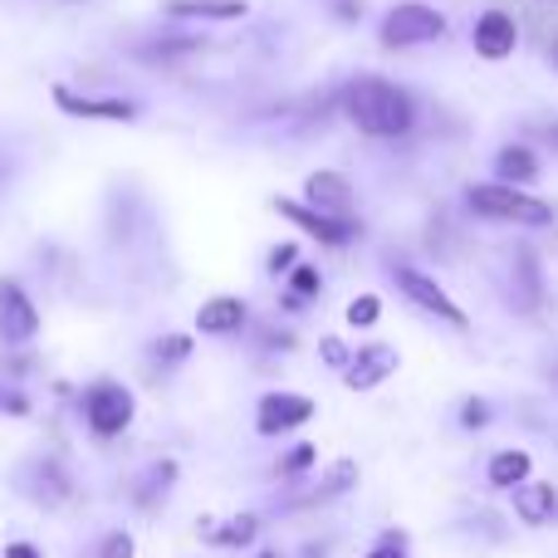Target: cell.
<instances>
[{
	"mask_svg": "<svg viewBox=\"0 0 558 558\" xmlns=\"http://www.w3.org/2000/svg\"><path fill=\"white\" fill-rule=\"evenodd\" d=\"M78 412H84V426L98 441H118L137 416V397H133V387H123L118 377H98V383L84 387Z\"/></svg>",
	"mask_w": 558,
	"mask_h": 558,
	"instance_id": "cell-3",
	"label": "cell"
},
{
	"mask_svg": "<svg viewBox=\"0 0 558 558\" xmlns=\"http://www.w3.org/2000/svg\"><path fill=\"white\" fill-rule=\"evenodd\" d=\"M54 108L69 118H84V123H137L143 118V104H133V98L74 94L69 84H54Z\"/></svg>",
	"mask_w": 558,
	"mask_h": 558,
	"instance_id": "cell-9",
	"label": "cell"
},
{
	"mask_svg": "<svg viewBox=\"0 0 558 558\" xmlns=\"http://www.w3.org/2000/svg\"><path fill=\"white\" fill-rule=\"evenodd\" d=\"M255 558H284V554H279V549H260V554H255Z\"/></svg>",
	"mask_w": 558,
	"mask_h": 558,
	"instance_id": "cell-36",
	"label": "cell"
},
{
	"mask_svg": "<svg viewBox=\"0 0 558 558\" xmlns=\"http://www.w3.org/2000/svg\"><path fill=\"white\" fill-rule=\"evenodd\" d=\"M490 402H485V397H471V402L461 407V426L465 432H485V426H490Z\"/></svg>",
	"mask_w": 558,
	"mask_h": 558,
	"instance_id": "cell-29",
	"label": "cell"
},
{
	"mask_svg": "<svg viewBox=\"0 0 558 558\" xmlns=\"http://www.w3.org/2000/svg\"><path fill=\"white\" fill-rule=\"evenodd\" d=\"M539 177H544V162H539V153L534 147H524V143H505L500 153H495V182H505V186H539Z\"/></svg>",
	"mask_w": 558,
	"mask_h": 558,
	"instance_id": "cell-17",
	"label": "cell"
},
{
	"mask_svg": "<svg viewBox=\"0 0 558 558\" xmlns=\"http://www.w3.org/2000/svg\"><path fill=\"white\" fill-rule=\"evenodd\" d=\"M206 524V539L221 544V549H245V544L260 539V520L255 514H231V520L216 530V520H202Z\"/></svg>",
	"mask_w": 558,
	"mask_h": 558,
	"instance_id": "cell-21",
	"label": "cell"
},
{
	"mask_svg": "<svg viewBox=\"0 0 558 558\" xmlns=\"http://www.w3.org/2000/svg\"><path fill=\"white\" fill-rule=\"evenodd\" d=\"M167 20H196V25H231V20H245L251 5L245 0H162Z\"/></svg>",
	"mask_w": 558,
	"mask_h": 558,
	"instance_id": "cell-16",
	"label": "cell"
},
{
	"mask_svg": "<svg viewBox=\"0 0 558 558\" xmlns=\"http://www.w3.org/2000/svg\"><path fill=\"white\" fill-rule=\"evenodd\" d=\"M539 5H558V0H539Z\"/></svg>",
	"mask_w": 558,
	"mask_h": 558,
	"instance_id": "cell-39",
	"label": "cell"
},
{
	"mask_svg": "<svg viewBox=\"0 0 558 558\" xmlns=\"http://www.w3.org/2000/svg\"><path fill=\"white\" fill-rule=\"evenodd\" d=\"M554 69H558V45H554Z\"/></svg>",
	"mask_w": 558,
	"mask_h": 558,
	"instance_id": "cell-38",
	"label": "cell"
},
{
	"mask_svg": "<svg viewBox=\"0 0 558 558\" xmlns=\"http://www.w3.org/2000/svg\"><path fill=\"white\" fill-rule=\"evenodd\" d=\"M544 137H549V143L558 147V123H549V128H544Z\"/></svg>",
	"mask_w": 558,
	"mask_h": 558,
	"instance_id": "cell-35",
	"label": "cell"
},
{
	"mask_svg": "<svg viewBox=\"0 0 558 558\" xmlns=\"http://www.w3.org/2000/svg\"><path fill=\"white\" fill-rule=\"evenodd\" d=\"M471 49H475V59H485V64H505V59L520 49V20L500 5L481 10L471 25Z\"/></svg>",
	"mask_w": 558,
	"mask_h": 558,
	"instance_id": "cell-10",
	"label": "cell"
},
{
	"mask_svg": "<svg viewBox=\"0 0 558 558\" xmlns=\"http://www.w3.org/2000/svg\"><path fill=\"white\" fill-rule=\"evenodd\" d=\"M251 324V304L241 294H211L196 308V333L202 338H235Z\"/></svg>",
	"mask_w": 558,
	"mask_h": 558,
	"instance_id": "cell-15",
	"label": "cell"
},
{
	"mask_svg": "<svg viewBox=\"0 0 558 558\" xmlns=\"http://www.w3.org/2000/svg\"><path fill=\"white\" fill-rule=\"evenodd\" d=\"M363 558H407V549H392V544H373Z\"/></svg>",
	"mask_w": 558,
	"mask_h": 558,
	"instance_id": "cell-34",
	"label": "cell"
},
{
	"mask_svg": "<svg viewBox=\"0 0 558 558\" xmlns=\"http://www.w3.org/2000/svg\"><path fill=\"white\" fill-rule=\"evenodd\" d=\"M544 299H549V279H544V260L534 245H520L510 255V304L520 314H544Z\"/></svg>",
	"mask_w": 558,
	"mask_h": 558,
	"instance_id": "cell-12",
	"label": "cell"
},
{
	"mask_svg": "<svg viewBox=\"0 0 558 558\" xmlns=\"http://www.w3.org/2000/svg\"><path fill=\"white\" fill-rule=\"evenodd\" d=\"M338 20H357V15H363V0H338Z\"/></svg>",
	"mask_w": 558,
	"mask_h": 558,
	"instance_id": "cell-33",
	"label": "cell"
},
{
	"mask_svg": "<svg viewBox=\"0 0 558 558\" xmlns=\"http://www.w3.org/2000/svg\"><path fill=\"white\" fill-rule=\"evenodd\" d=\"M35 475H39V490H35L39 505H64L69 495H74V485H69V475L59 461H35Z\"/></svg>",
	"mask_w": 558,
	"mask_h": 558,
	"instance_id": "cell-23",
	"label": "cell"
},
{
	"mask_svg": "<svg viewBox=\"0 0 558 558\" xmlns=\"http://www.w3.org/2000/svg\"><path fill=\"white\" fill-rule=\"evenodd\" d=\"M64 5H78V0H64Z\"/></svg>",
	"mask_w": 558,
	"mask_h": 558,
	"instance_id": "cell-41",
	"label": "cell"
},
{
	"mask_svg": "<svg viewBox=\"0 0 558 558\" xmlns=\"http://www.w3.org/2000/svg\"><path fill=\"white\" fill-rule=\"evenodd\" d=\"M465 211L475 221L514 226V231H544V226H554V206L544 196L524 192V186H505V182H471L465 186Z\"/></svg>",
	"mask_w": 558,
	"mask_h": 558,
	"instance_id": "cell-2",
	"label": "cell"
},
{
	"mask_svg": "<svg viewBox=\"0 0 558 558\" xmlns=\"http://www.w3.org/2000/svg\"><path fill=\"white\" fill-rule=\"evenodd\" d=\"M357 475H363V471H357V461H348V456H343V461H333V465L324 471L318 490H308L299 505H333V500H343V495L357 485Z\"/></svg>",
	"mask_w": 558,
	"mask_h": 558,
	"instance_id": "cell-19",
	"label": "cell"
},
{
	"mask_svg": "<svg viewBox=\"0 0 558 558\" xmlns=\"http://www.w3.org/2000/svg\"><path fill=\"white\" fill-rule=\"evenodd\" d=\"M0 412H10V416H29V397H25V392H5V397H0Z\"/></svg>",
	"mask_w": 558,
	"mask_h": 558,
	"instance_id": "cell-31",
	"label": "cell"
},
{
	"mask_svg": "<svg viewBox=\"0 0 558 558\" xmlns=\"http://www.w3.org/2000/svg\"><path fill=\"white\" fill-rule=\"evenodd\" d=\"M397 367H402V353H397L392 343H357L353 363L343 367V387L348 392H377Z\"/></svg>",
	"mask_w": 558,
	"mask_h": 558,
	"instance_id": "cell-13",
	"label": "cell"
},
{
	"mask_svg": "<svg viewBox=\"0 0 558 558\" xmlns=\"http://www.w3.org/2000/svg\"><path fill=\"white\" fill-rule=\"evenodd\" d=\"M343 318H348V328H373L377 318H383V299H377V294H357V299H348Z\"/></svg>",
	"mask_w": 558,
	"mask_h": 558,
	"instance_id": "cell-26",
	"label": "cell"
},
{
	"mask_svg": "<svg viewBox=\"0 0 558 558\" xmlns=\"http://www.w3.org/2000/svg\"><path fill=\"white\" fill-rule=\"evenodd\" d=\"M392 284H397V294H402L407 304H416L422 314L441 318L446 328H456V333H465V328H471V314H465V308L446 294V284L432 270H416V265H392Z\"/></svg>",
	"mask_w": 558,
	"mask_h": 558,
	"instance_id": "cell-5",
	"label": "cell"
},
{
	"mask_svg": "<svg viewBox=\"0 0 558 558\" xmlns=\"http://www.w3.org/2000/svg\"><path fill=\"white\" fill-rule=\"evenodd\" d=\"M98 558H137V539L128 530H108L98 539Z\"/></svg>",
	"mask_w": 558,
	"mask_h": 558,
	"instance_id": "cell-27",
	"label": "cell"
},
{
	"mask_svg": "<svg viewBox=\"0 0 558 558\" xmlns=\"http://www.w3.org/2000/svg\"><path fill=\"white\" fill-rule=\"evenodd\" d=\"M549 383H554V387H558V363H554V367H549Z\"/></svg>",
	"mask_w": 558,
	"mask_h": 558,
	"instance_id": "cell-37",
	"label": "cell"
},
{
	"mask_svg": "<svg viewBox=\"0 0 558 558\" xmlns=\"http://www.w3.org/2000/svg\"><path fill=\"white\" fill-rule=\"evenodd\" d=\"M318 416V402L304 392H265L260 402H255V432L265 436V441H275V436H289L299 432V426H308Z\"/></svg>",
	"mask_w": 558,
	"mask_h": 558,
	"instance_id": "cell-7",
	"label": "cell"
},
{
	"mask_svg": "<svg viewBox=\"0 0 558 558\" xmlns=\"http://www.w3.org/2000/svg\"><path fill=\"white\" fill-rule=\"evenodd\" d=\"M314 465H318V446L314 441H299V446H289V451L279 456L275 475H279V481H304Z\"/></svg>",
	"mask_w": 558,
	"mask_h": 558,
	"instance_id": "cell-24",
	"label": "cell"
},
{
	"mask_svg": "<svg viewBox=\"0 0 558 558\" xmlns=\"http://www.w3.org/2000/svg\"><path fill=\"white\" fill-rule=\"evenodd\" d=\"M0 558H45V554H39L29 539H10V544H5V554H0Z\"/></svg>",
	"mask_w": 558,
	"mask_h": 558,
	"instance_id": "cell-32",
	"label": "cell"
},
{
	"mask_svg": "<svg viewBox=\"0 0 558 558\" xmlns=\"http://www.w3.org/2000/svg\"><path fill=\"white\" fill-rule=\"evenodd\" d=\"M318 357H324V363L333 367V373H343V367L353 363V348H348L343 338H333V333H328V338H318Z\"/></svg>",
	"mask_w": 558,
	"mask_h": 558,
	"instance_id": "cell-28",
	"label": "cell"
},
{
	"mask_svg": "<svg viewBox=\"0 0 558 558\" xmlns=\"http://www.w3.org/2000/svg\"><path fill=\"white\" fill-rule=\"evenodd\" d=\"M338 113L363 137L397 143V137H407L416 128V98L383 74H357L338 88Z\"/></svg>",
	"mask_w": 558,
	"mask_h": 558,
	"instance_id": "cell-1",
	"label": "cell"
},
{
	"mask_svg": "<svg viewBox=\"0 0 558 558\" xmlns=\"http://www.w3.org/2000/svg\"><path fill=\"white\" fill-rule=\"evenodd\" d=\"M196 49H206L202 35H157V39L137 45V59H147V64H172V59H186V54H196Z\"/></svg>",
	"mask_w": 558,
	"mask_h": 558,
	"instance_id": "cell-20",
	"label": "cell"
},
{
	"mask_svg": "<svg viewBox=\"0 0 558 558\" xmlns=\"http://www.w3.org/2000/svg\"><path fill=\"white\" fill-rule=\"evenodd\" d=\"M0 182H5V167H0Z\"/></svg>",
	"mask_w": 558,
	"mask_h": 558,
	"instance_id": "cell-40",
	"label": "cell"
},
{
	"mask_svg": "<svg viewBox=\"0 0 558 558\" xmlns=\"http://www.w3.org/2000/svg\"><path fill=\"white\" fill-rule=\"evenodd\" d=\"M192 348H196L192 333H162V338L153 343V357H157L162 367H182L186 357H192Z\"/></svg>",
	"mask_w": 558,
	"mask_h": 558,
	"instance_id": "cell-25",
	"label": "cell"
},
{
	"mask_svg": "<svg viewBox=\"0 0 558 558\" xmlns=\"http://www.w3.org/2000/svg\"><path fill=\"white\" fill-rule=\"evenodd\" d=\"M284 279H289V294H284V308H289V314H299L308 299L324 294V275H318L314 265H294V270H289Z\"/></svg>",
	"mask_w": 558,
	"mask_h": 558,
	"instance_id": "cell-22",
	"label": "cell"
},
{
	"mask_svg": "<svg viewBox=\"0 0 558 558\" xmlns=\"http://www.w3.org/2000/svg\"><path fill=\"white\" fill-rule=\"evenodd\" d=\"M39 338V304L20 279L0 275V353H20Z\"/></svg>",
	"mask_w": 558,
	"mask_h": 558,
	"instance_id": "cell-6",
	"label": "cell"
},
{
	"mask_svg": "<svg viewBox=\"0 0 558 558\" xmlns=\"http://www.w3.org/2000/svg\"><path fill=\"white\" fill-rule=\"evenodd\" d=\"M294 265H299V245H289V241H284V245H275V251L265 255V270H270L275 279H279V275H289Z\"/></svg>",
	"mask_w": 558,
	"mask_h": 558,
	"instance_id": "cell-30",
	"label": "cell"
},
{
	"mask_svg": "<svg viewBox=\"0 0 558 558\" xmlns=\"http://www.w3.org/2000/svg\"><path fill=\"white\" fill-rule=\"evenodd\" d=\"M446 29H451V20H446L436 5H426V0H402V5H392L383 20H377V45L383 49H422V45L446 39Z\"/></svg>",
	"mask_w": 558,
	"mask_h": 558,
	"instance_id": "cell-4",
	"label": "cell"
},
{
	"mask_svg": "<svg viewBox=\"0 0 558 558\" xmlns=\"http://www.w3.org/2000/svg\"><path fill=\"white\" fill-rule=\"evenodd\" d=\"M304 206L333 216V221H357V186L333 167H318L304 177Z\"/></svg>",
	"mask_w": 558,
	"mask_h": 558,
	"instance_id": "cell-11",
	"label": "cell"
},
{
	"mask_svg": "<svg viewBox=\"0 0 558 558\" xmlns=\"http://www.w3.org/2000/svg\"><path fill=\"white\" fill-rule=\"evenodd\" d=\"M510 510L524 530H549L558 520V485L554 481H524L510 490Z\"/></svg>",
	"mask_w": 558,
	"mask_h": 558,
	"instance_id": "cell-14",
	"label": "cell"
},
{
	"mask_svg": "<svg viewBox=\"0 0 558 558\" xmlns=\"http://www.w3.org/2000/svg\"><path fill=\"white\" fill-rule=\"evenodd\" d=\"M275 211L284 216L289 226H299V231H304L308 241L328 245V251H348V245H353L357 235H363V221H333V216L314 211V206H304V202H289V196H279Z\"/></svg>",
	"mask_w": 558,
	"mask_h": 558,
	"instance_id": "cell-8",
	"label": "cell"
},
{
	"mask_svg": "<svg viewBox=\"0 0 558 558\" xmlns=\"http://www.w3.org/2000/svg\"><path fill=\"white\" fill-rule=\"evenodd\" d=\"M524 481H534V456L524 451V446H500V451L485 461V485H490V490L510 495L514 485H524Z\"/></svg>",
	"mask_w": 558,
	"mask_h": 558,
	"instance_id": "cell-18",
	"label": "cell"
}]
</instances>
